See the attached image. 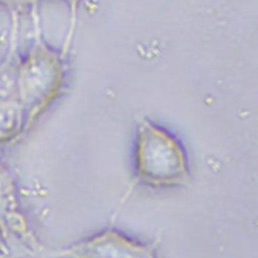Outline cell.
I'll return each mask as SVG.
<instances>
[{
	"instance_id": "1",
	"label": "cell",
	"mask_w": 258,
	"mask_h": 258,
	"mask_svg": "<svg viewBox=\"0 0 258 258\" xmlns=\"http://www.w3.org/2000/svg\"><path fill=\"white\" fill-rule=\"evenodd\" d=\"M136 171L143 182L154 186L180 184L188 175L185 157L177 142L154 128L140 132Z\"/></svg>"
},
{
	"instance_id": "3",
	"label": "cell",
	"mask_w": 258,
	"mask_h": 258,
	"mask_svg": "<svg viewBox=\"0 0 258 258\" xmlns=\"http://www.w3.org/2000/svg\"><path fill=\"white\" fill-rule=\"evenodd\" d=\"M14 109L10 106L1 105L0 106V131H6L13 122Z\"/></svg>"
},
{
	"instance_id": "2",
	"label": "cell",
	"mask_w": 258,
	"mask_h": 258,
	"mask_svg": "<svg viewBox=\"0 0 258 258\" xmlns=\"http://www.w3.org/2000/svg\"><path fill=\"white\" fill-rule=\"evenodd\" d=\"M71 258H153L152 251L115 232H106L67 252Z\"/></svg>"
}]
</instances>
